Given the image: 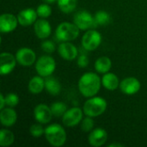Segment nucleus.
Returning a JSON list of instances; mask_svg holds the SVG:
<instances>
[{"label": "nucleus", "mask_w": 147, "mask_h": 147, "mask_svg": "<svg viewBox=\"0 0 147 147\" xmlns=\"http://www.w3.org/2000/svg\"><path fill=\"white\" fill-rule=\"evenodd\" d=\"M94 125H95V122L92 119V117H86L84 118V120H82V122H81V129L85 132V133H89L90 131H91L94 127Z\"/></svg>", "instance_id": "cd10ccee"}, {"label": "nucleus", "mask_w": 147, "mask_h": 147, "mask_svg": "<svg viewBox=\"0 0 147 147\" xmlns=\"http://www.w3.org/2000/svg\"><path fill=\"white\" fill-rule=\"evenodd\" d=\"M29 132H30V134L34 138H39L42 134H45V130L43 129L41 125H39V124L32 125L30 127Z\"/></svg>", "instance_id": "c756f323"}, {"label": "nucleus", "mask_w": 147, "mask_h": 147, "mask_svg": "<svg viewBox=\"0 0 147 147\" xmlns=\"http://www.w3.org/2000/svg\"><path fill=\"white\" fill-rule=\"evenodd\" d=\"M108 139V134L103 128H96L89 135L88 140L92 146L99 147L103 146Z\"/></svg>", "instance_id": "2eb2a0df"}, {"label": "nucleus", "mask_w": 147, "mask_h": 147, "mask_svg": "<svg viewBox=\"0 0 147 147\" xmlns=\"http://www.w3.org/2000/svg\"><path fill=\"white\" fill-rule=\"evenodd\" d=\"M73 22L80 30H86L97 26L95 17L86 10L78 11L73 18Z\"/></svg>", "instance_id": "423d86ee"}, {"label": "nucleus", "mask_w": 147, "mask_h": 147, "mask_svg": "<svg viewBox=\"0 0 147 147\" xmlns=\"http://www.w3.org/2000/svg\"><path fill=\"white\" fill-rule=\"evenodd\" d=\"M34 33L37 35L39 39H46L47 38L52 32V28L47 20L45 18H41L40 20H37L34 22Z\"/></svg>", "instance_id": "f3484780"}, {"label": "nucleus", "mask_w": 147, "mask_h": 147, "mask_svg": "<svg viewBox=\"0 0 147 147\" xmlns=\"http://www.w3.org/2000/svg\"><path fill=\"white\" fill-rule=\"evenodd\" d=\"M37 12L32 8H28L21 10L17 15L18 22L22 26H30L34 22H36L37 18Z\"/></svg>", "instance_id": "dca6fc26"}, {"label": "nucleus", "mask_w": 147, "mask_h": 147, "mask_svg": "<svg viewBox=\"0 0 147 147\" xmlns=\"http://www.w3.org/2000/svg\"><path fill=\"white\" fill-rule=\"evenodd\" d=\"M120 89L126 95H134L140 90V82L134 77L126 78L120 83Z\"/></svg>", "instance_id": "f8f14e48"}, {"label": "nucleus", "mask_w": 147, "mask_h": 147, "mask_svg": "<svg viewBox=\"0 0 147 147\" xmlns=\"http://www.w3.org/2000/svg\"><path fill=\"white\" fill-rule=\"evenodd\" d=\"M53 115L52 113L51 108L43 103L38 104L34 109V116L40 124H47L50 122Z\"/></svg>", "instance_id": "9d476101"}, {"label": "nucleus", "mask_w": 147, "mask_h": 147, "mask_svg": "<svg viewBox=\"0 0 147 147\" xmlns=\"http://www.w3.org/2000/svg\"><path fill=\"white\" fill-rule=\"evenodd\" d=\"M79 31L80 29L74 22L71 23L68 22H64L57 27L55 35L60 41H71L78 37Z\"/></svg>", "instance_id": "7ed1b4c3"}, {"label": "nucleus", "mask_w": 147, "mask_h": 147, "mask_svg": "<svg viewBox=\"0 0 147 147\" xmlns=\"http://www.w3.org/2000/svg\"><path fill=\"white\" fill-rule=\"evenodd\" d=\"M0 102H1V104H0V109H4V106L6 105V102H5V96H3V94L0 95Z\"/></svg>", "instance_id": "473e14b6"}, {"label": "nucleus", "mask_w": 147, "mask_h": 147, "mask_svg": "<svg viewBox=\"0 0 147 147\" xmlns=\"http://www.w3.org/2000/svg\"><path fill=\"white\" fill-rule=\"evenodd\" d=\"M45 89L49 94L58 96L61 90V84L57 78L49 76L45 79Z\"/></svg>", "instance_id": "aec40b11"}, {"label": "nucleus", "mask_w": 147, "mask_h": 147, "mask_svg": "<svg viewBox=\"0 0 147 147\" xmlns=\"http://www.w3.org/2000/svg\"><path fill=\"white\" fill-rule=\"evenodd\" d=\"M5 102L7 106L10 108H14L19 103V97L15 93H9L5 96Z\"/></svg>", "instance_id": "c85d7f7f"}, {"label": "nucleus", "mask_w": 147, "mask_h": 147, "mask_svg": "<svg viewBox=\"0 0 147 147\" xmlns=\"http://www.w3.org/2000/svg\"><path fill=\"white\" fill-rule=\"evenodd\" d=\"M36 12H37L38 16L41 18H47L52 14V9L48 5V3H43L37 7Z\"/></svg>", "instance_id": "bb28decb"}, {"label": "nucleus", "mask_w": 147, "mask_h": 147, "mask_svg": "<svg viewBox=\"0 0 147 147\" xmlns=\"http://www.w3.org/2000/svg\"><path fill=\"white\" fill-rule=\"evenodd\" d=\"M113 146L122 147L123 146H122L121 144H118V143H114V144H110V145H109V147H113Z\"/></svg>", "instance_id": "72a5a7b5"}, {"label": "nucleus", "mask_w": 147, "mask_h": 147, "mask_svg": "<svg viewBox=\"0 0 147 147\" xmlns=\"http://www.w3.org/2000/svg\"><path fill=\"white\" fill-rule=\"evenodd\" d=\"M41 76H36L30 79L28 83V90L32 94H40L45 88V80Z\"/></svg>", "instance_id": "412c9836"}, {"label": "nucleus", "mask_w": 147, "mask_h": 147, "mask_svg": "<svg viewBox=\"0 0 147 147\" xmlns=\"http://www.w3.org/2000/svg\"><path fill=\"white\" fill-rule=\"evenodd\" d=\"M15 136L13 133L8 129H2L0 131V146L3 147L9 146L14 143Z\"/></svg>", "instance_id": "5701e85b"}, {"label": "nucleus", "mask_w": 147, "mask_h": 147, "mask_svg": "<svg viewBox=\"0 0 147 147\" xmlns=\"http://www.w3.org/2000/svg\"><path fill=\"white\" fill-rule=\"evenodd\" d=\"M46 3H48V4H51V3H53L54 2L58 1V0H43Z\"/></svg>", "instance_id": "f704fd0d"}, {"label": "nucleus", "mask_w": 147, "mask_h": 147, "mask_svg": "<svg viewBox=\"0 0 147 147\" xmlns=\"http://www.w3.org/2000/svg\"><path fill=\"white\" fill-rule=\"evenodd\" d=\"M16 59L21 65L30 66L34 63L36 59V55L32 49L28 47H22L18 49V51L16 52Z\"/></svg>", "instance_id": "1a4fd4ad"}, {"label": "nucleus", "mask_w": 147, "mask_h": 147, "mask_svg": "<svg viewBox=\"0 0 147 147\" xmlns=\"http://www.w3.org/2000/svg\"><path fill=\"white\" fill-rule=\"evenodd\" d=\"M112 66V62L109 58L103 56L98 58L95 62V69L97 72L105 74L109 71Z\"/></svg>", "instance_id": "4be33fe9"}, {"label": "nucleus", "mask_w": 147, "mask_h": 147, "mask_svg": "<svg viewBox=\"0 0 147 147\" xmlns=\"http://www.w3.org/2000/svg\"><path fill=\"white\" fill-rule=\"evenodd\" d=\"M95 20L96 22V24L97 26H105V25H108L110 21H111V17H110V15L104 11V10H100V11H97L95 15Z\"/></svg>", "instance_id": "393cba45"}, {"label": "nucleus", "mask_w": 147, "mask_h": 147, "mask_svg": "<svg viewBox=\"0 0 147 147\" xmlns=\"http://www.w3.org/2000/svg\"><path fill=\"white\" fill-rule=\"evenodd\" d=\"M107 109V102L100 96H92L84 105V113L90 117H96L102 115Z\"/></svg>", "instance_id": "20e7f679"}, {"label": "nucleus", "mask_w": 147, "mask_h": 147, "mask_svg": "<svg viewBox=\"0 0 147 147\" xmlns=\"http://www.w3.org/2000/svg\"><path fill=\"white\" fill-rule=\"evenodd\" d=\"M16 59L9 53H2L0 55V74H9L16 66Z\"/></svg>", "instance_id": "9b49d317"}, {"label": "nucleus", "mask_w": 147, "mask_h": 147, "mask_svg": "<svg viewBox=\"0 0 147 147\" xmlns=\"http://www.w3.org/2000/svg\"><path fill=\"white\" fill-rule=\"evenodd\" d=\"M50 108H51L53 115L56 117L63 116L65 115V113L67 111L66 104L64 102H57L53 103Z\"/></svg>", "instance_id": "a878e982"}, {"label": "nucleus", "mask_w": 147, "mask_h": 147, "mask_svg": "<svg viewBox=\"0 0 147 147\" xmlns=\"http://www.w3.org/2000/svg\"><path fill=\"white\" fill-rule=\"evenodd\" d=\"M102 79L94 72L84 73L78 81L80 93L85 97H92L100 90Z\"/></svg>", "instance_id": "f257e3e1"}, {"label": "nucleus", "mask_w": 147, "mask_h": 147, "mask_svg": "<svg viewBox=\"0 0 147 147\" xmlns=\"http://www.w3.org/2000/svg\"><path fill=\"white\" fill-rule=\"evenodd\" d=\"M102 42V34L96 30H88L82 38V46L87 51L96 49Z\"/></svg>", "instance_id": "0eeeda50"}, {"label": "nucleus", "mask_w": 147, "mask_h": 147, "mask_svg": "<svg viewBox=\"0 0 147 147\" xmlns=\"http://www.w3.org/2000/svg\"><path fill=\"white\" fill-rule=\"evenodd\" d=\"M78 65L80 68H85L89 65V59L87 55L85 54H81L78 58Z\"/></svg>", "instance_id": "2f4dec72"}, {"label": "nucleus", "mask_w": 147, "mask_h": 147, "mask_svg": "<svg viewBox=\"0 0 147 147\" xmlns=\"http://www.w3.org/2000/svg\"><path fill=\"white\" fill-rule=\"evenodd\" d=\"M82 119H83V111L81 109L78 107L67 109V111L62 116L63 124L68 127H72L77 126L82 121Z\"/></svg>", "instance_id": "6e6552de"}, {"label": "nucleus", "mask_w": 147, "mask_h": 147, "mask_svg": "<svg viewBox=\"0 0 147 147\" xmlns=\"http://www.w3.org/2000/svg\"><path fill=\"white\" fill-rule=\"evenodd\" d=\"M41 48L46 53H53L55 50V45L52 40H45L41 43Z\"/></svg>", "instance_id": "7c9ffc66"}, {"label": "nucleus", "mask_w": 147, "mask_h": 147, "mask_svg": "<svg viewBox=\"0 0 147 147\" xmlns=\"http://www.w3.org/2000/svg\"><path fill=\"white\" fill-rule=\"evenodd\" d=\"M17 120L16 112L12 108H5L1 109L0 121L4 127H12Z\"/></svg>", "instance_id": "a211bd4d"}, {"label": "nucleus", "mask_w": 147, "mask_h": 147, "mask_svg": "<svg viewBox=\"0 0 147 147\" xmlns=\"http://www.w3.org/2000/svg\"><path fill=\"white\" fill-rule=\"evenodd\" d=\"M102 84L104 88L109 90H115L120 87V82L118 77L114 73H105L102 78Z\"/></svg>", "instance_id": "6ab92c4d"}, {"label": "nucleus", "mask_w": 147, "mask_h": 147, "mask_svg": "<svg viewBox=\"0 0 147 147\" xmlns=\"http://www.w3.org/2000/svg\"><path fill=\"white\" fill-rule=\"evenodd\" d=\"M58 52L60 57L65 60L71 61L75 59L78 56V49L77 47L67 41L61 43L58 47Z\"/></svg>", "instance_id": "4468645a"}, {"label": "nucleus", "mask_w": 147, "mask_h": 147, "mask_svg": "<svg viewBox=\"0 0 147 147\" xmlns=\"http://www.w3.org/2000/svg\"><path fill=\"white\" fill-rule=\"evenodd\" d=\"M58 6L62 12L71 13L77 6V0H58Z\"/></svg>", "instance_id": "b1692460"}, {"label": "nucleus", "mask_w": 147, "mask_h": 147, "mask_svg": "<svg viewBox=\"0 0 147 147\" xmlns=\"http://www.w3.org/2000/svg\"><path fill=\"white\" fill-rule=\"evenodd\" d=\"M55 60L52 57L47 55L40 57L35 64V69L37 73L43 78L51 76L55 71Z\"/></svg>", "instance_id": "39448f33"}, {"label": "nucleus", "mask_w": 147, "mask_h": 147, "mask_svg": "<svg viewBox=\"0 0 147 147\" xmlns=\"http://www.w3.org/2000/svg\"><path fill=\"white\" fill-rule=\"evenodd\" d=\"M18 23L17 17L9 13H4L0 16V31L2 33H10L16 29Z\"/></svg>", "instance_id": "ddd939ff"}, {"label": "nucleus", "mask_w": 147, "mask_h": 147, "mask_svg": "<svg viewBox=\"0 0 147 147\" xmlns=\"http://www.w3.org/2000/svg\"><path fill=\"white\" fill-rule=\"evenodd\" d=\"M45 136L47 140L55 147L62 146L66 140V133L59 124H52L46 127Z\"/></svg>", "instance_id": "f03ea898"}]
</instances>
